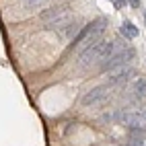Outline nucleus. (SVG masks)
Instances as JSON below:
<instances>
[{
    "label": "nucleus",
    "instance_id": "1",
    "mask_svg": "<svg viewBox=\"0 0 146 146\" xmlns=\"http://www.w3.org/2000/svg\"><path fill=\"white\" fill-rule=\"evenodd\" d=\"M115 50H117V43H115V41L99 39L97 43L86 45L84 50L80 52V56H78V64H80L82 68H86V66H91V64H95V62H103L105 58H109Z\"/></svg>",
    "mask_w": 146,
    "mask_h": 146
},
{
    "label": "nucleus",
    "instance_id": "2",
    "mask_svg": "<svg viewBox=\"0 0 146 146\" xmlns=\"http://www.w3.org/2000/svg\"><path fill=\"white\" fill-rule=\"evenodd\" d=\"M39 19L43 21L45 29H60L68 19H70V6L68 4H60V6H52V8H45V11L39 13Z\"/></svg>",
    "mask_w": 146,
    "mask_h": 146
},
{
    "label": "nucleus",
    "instance_id": "3",
    "mask_svg": "<svg viewBox=\"0 0 146 146\" xmlns=\"http://www.w3.org/2000/svg\"><path fill=\"white\" fill-rule=\"evenodd\" d=\"M134 58V50L132 47H123V50H115L109 58H105L101 62V72H109L117 66H123V64H130V60Z\"/></svg>",
    "mask_w": 146,
    "mask_h": 146
},
{
    "label": "nucleus",
    "instance_id": "4",
    "mask_svg": "<svg viewBox=\"0 0 146 146\" xmlns=\"http://www.w3.org/2000/svg\"><path fill=\"white\" fill-rule=\"evenodd\" d=\"M105 97H107V84H103V86H95V89H91L89 93L82 97V105H84V107L97 105V103H101Z\"/></svg>",
    "mask_w": 146,
    "mask_h": 146
},
{
    "label": "nucleus",
    "instance_id": "5",
    "mask_svg": "<svg viewBox=\"0 0 146 146\" xmlns=\"http://www.w3.org/2000/svg\"><path fill=\"white\" fill-rule=\"evenodd\" d=\"M134 72V68L130 66V64H123V66H117V68H113V70H109L107 74V82L109 84H115V82H121V80H125L128 76Z\"/></svg>",
    "mask_w": 146,
    "mask_h": 146
},
{
    "label": "nucleus",
    "instance_id": "6",
    "mask_svg": "<svg viewBox=\"0 0 146 146\" xmlns=\"http://www.w3.org/2000/svg\"><path fill=\"white\" fill-rule=\"evenodd\" d=\"M80 29H82V27H80V23H78V21H70V19H68V21H66L60 29H56V31H58V35H60L62 39H66V41H68V39H74L76 33H78Z\"/></svg>",
    "mask_w": 146,
    "mask_h": 146
},
{
    "label": "nucleus",
    "instance_id": "7",
    "mask_svg": "<svg viewBox=\"0 0 146 146\" xmlns=\"http://www.w3.org/2000/svg\"><path fill=\"white\" fill-rule=\"evenodd\" d=\"M54 2V0H21V6L25 8L27 13H33V11H41V8H47Z\"/></svg>",
    "mask_w": 146,
    "mask_h": 146
},
{
    "label": "nucleus",
    "instance_id": "8",
    "mask_svg": "<svg viewBox=\"0 0 146 146\" xmlns=\"http://www.w3.org/2000/svg\"><path fill=\"white\" fill-rule=\"evenodd\" d=\"M132 91H134V97H136V99H142V97H146V78H144V76H140V78L134 80Z\"/></svg>",
    "mask_w": 146,
    "mask_h": 146
},
{
    "label": "nucleus",
    "instance_id": "9",
    "mask_svg": "<svg viewBox=\"0 0 146 146\" xmlns=\"http://www.w3.org/2000/svg\"><path fill=\"white\" fill-rule=\"evenodd\" d=\"M119 31H121V35L125 37V39H134V37L138 35V29H136L130 21H125V23L119 27Z\"/></svg>",
    "mask_w": 146,
    "mask_h": 146
},
{
    "label": "nucleus",
    "instance_id": "10",
    "mask_svg": "<svg viewBox=\"0 0 146 146\" xmlns=\"http://www.w3.org/2000/svg\"><path fill=\"white\" fill-rule=\"evenodd\" d=\"M128 146H146V140L142 138V136H138V138H134Z\"/></svg>",
    "mask_w": 146,
    "mask_h": 146
},
{
    "label": "nucleus",
    "instance_id": "11",
    "mask_svg": "<svg viewBox=\"0 0 146 146\" xmlns=\"http://www.w3.org/2000/svg\"><path fill=\"white\" fill-rule=\"evenodd\" d=\"M130 4H132L134 8H138V6H140V2H138V0H130Z\"/></svg>",
    "mask_w": 146,
    "mask_h": 146
}]
</instances>
